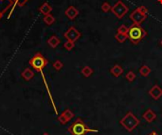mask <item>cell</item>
<instances>
[{"label":"cell","instance_id":"obj_17","mask_svg":"<svg viewBox=\"0 0 162 135\" xmlns=\"http://www.w3.org/2000/svg\"><path fill=\"white\" fill-rule=\"evenodd\" d=\"M29 1V0H14V5H13V8H12V9H10V13H9V18L12 16V14H13V13H14V9H15V7L16 6H19V7H23V6H25L26 5V3Z\"/></svg>","mask_w":162,"mask_h":135},{"label":"cell","instance_id":"obj_7","mask_svg":"<svg viewBox=\"0 0 162 135\" xmlns=\"http://www.w3.org/2000/svg\"><path fill=\"white\" fill-rule=\"evenodd\" d=\"M64 38H66L67 40L68 41H71L73 43H75L76 41H78L81 37V32L76 28H74V27H70L67 32L64 34Z\"/></svg>","mask_w":162,"mask_h":135},{"label":"cell","instance_id":"obj_2","mask_svg":"<svg viewBox=\"0 0 162 135\" xmlns=\"http://www.w3.org/2000/svg\"><path fill=\"white\" fill-rule=\"evenodd\" d=\"M146 35H147V32L144 30L142 27H140V25L133 24L131 27L128 28L127 37L135 44L138 43L143 38L146 37Z\"/></svg>","mask_w":162,"mask_h":135},{"label":"cell","instance_id":"obj_19","mask_svg":"<svg viewBox=\"0 0 162 135\" xmlns=\"http://www.w3.org/2000/svg\"><path fill=\"white\" fill-rule=\"evenodd\" d=\"M81 73H82V75L83 76V77H89L92 74H93V69L91 68L90 66H84L83 68L82 69V71H81Z\"/></svg>","mask_w":162,"mask_h":135},{"label":"cell","instance_id":"obj_3","mask_svg":"<svg viewBox=\"0 0 162 135\" xmlns=\"http://www.w3.org/2000/svg\"><path fill=\"white\" fill-rule=\"evenodd\" d=\"M120 123L126 130L132 131L139 125V120L132 114L131 111H129V112H127V114L120 121Z\"/></svg>","mask_w":162,"mask_h":135},{"label":"cell","instance_id":"obj_12","mask_svg":"<svg viewBox=\"0 0 162 135\" xmlns=\"http://www.w3.org/2000/svg\"><path fill=\"white\" fill-rule=\"evenodd\" d=\"M142 117H143V119H144L145 121H147L148 123H152V122L156 118V114H155V111H154L153 110L149 109V110H147V111L144 112L143 115H142Z\"/></svg>","mask_w":162,"mask_h":135},{"label":"cell","instance_id":"obj_11","mask_svg":"<svg viewBox=\"0 0 162 135\" xmlns=\"http://www.w3.org/2000/svg\"><path fill=\"white\" fill-rule=\"evenodd\" d=\"M13 5L14 0H0V12L4 14L10 8H13Z\"/></svg>","mask_w":162,"mask_h":135},{"label":"cell","instance_id":"obj_26","mask_svg":"<svg viewBox=\"0 0 162 135\" xmlns=\"http://www.w3.org/2000/svg\"><path fill=\"white\" fill-rule=\"evenodd\" d=\"M127 31H128V28L124 25L121 26L120 28H118V32H120V33H126L127 34Z\"/></svg>","mask_w":162,"mask_h":135},{"label":"cell","instance_id":"obj_5","mask_svg":"<svg viewBox=\"0 0 162 135\" xmlns=\"http://www.w3.org/2000/svg\"><path fill=\"white\" fill-rule=\"evenodd\" d=\"M128 10H129V8L122 1H121V0H118L111 8V12L118 19H122L128 13Z\"/></svg>","mask_w":162,"mask_h":135},{"label":"cell","instance_id":"obj_18","mask_svg":"<svg viewBox=\"0 0 162 135\" xmlns=\"http://www.w3.org/2000/svg\"><path fill=\"white\" fill-rule=\"evenodd\" d=\"M44 22H45V24L48 25V26H51L54 24V22H55V18H54V16L51 14V13H48L47 15L44 16Z\"/></svg>","mask_w":162,"mask_h":135},{"label":"cell","instance_id":"obj_25","mask_svg":"<svg viewBox=\"0 0 162 135\" xmlns=\"http://www.w3.org/2000/svg\"><path fill=\"white\" fill-rule=\"evenodd\" d=\"M102 12H104V13H108L109 10H111V6H110V4L108 3V2H104V3H102Z\"/></svg>","mask_w":162,"mask_h":135},{"label":"cell","instance_id":"obj_28","mask_svg":"<svg viewBox=\"0 0 162 135\" xmlns=\"http://www.w3.org/2000/svg\"><path fill=\"white\" fill-rule=\"evenodd\" d=\"M2 16H3V13H2L1 12H0V19H1V18H2Z\"/></svg>","mask_w":162,"mask_h":135},{"label":"cell","instance_id":"obj_9","mask_svg":"<svg viewBox=\"0 0 162 135\" xmlns=\"http://www.w3.org/2000/svg\"><path fill=\"white\" fill-rule=\"evenodd\" d=\"M149 95L152 96L155 100H157L162 96V89L158 85H155L150 89Z\"/></svg>","mask_w":162,"mask_h":135},{"label":"cell","instance_id":"obj_31","mask_svg":"<svg viewBox=\"0 0 162 135\" xmlns=\"http://www.w3.org/2000/svg\"><path fill=\"white\" fill-rule=\"evenodd\" d=\"M160 43H161V46H162V41H161V42H160Z\"/></svg>","mask_w":162,"mask_h":135},{"label":"cell","instance_id":"obj_16","mask_svg":"<svg viewBox=\"0 0 162 135\" xmlns=\"http://www.w3.org/2000/svg\"><path fill=\"white\" fill-rule=\"evenodd\" d=\"M110 72H111V74H112L114 77H120V76L122 74L123 69H122V67L121 65H118V64H115V65L112 67V68H111Z\"/></svg>","mask_w":162,"mask_h":135},{"label":"cell","instance_id":"obj_30","mask_svg":"<svg viewBox=\"0 0 162 135\" xmlns=\"http://www.w3.org/2000/svg\"><path fill=\"white\" fill-rule=\"evenodd\" d=\"M158 2H159L160 4H162V0H158Z\"/></svg>","mask_w":162,"mask_h":135},{"label":"cell","instance_id":"obj_10","mask_svg":"<svg viewBox=\"0 0 162 135\" xmlns=\"http://www.w3.org/2000/svg\"><path fill=\"white\" fill-rule=\"evenodd\" d=\"M64 14H66V16L70 19V20H74L75 18H76L78 15H79V10L75 8L74 6H69L67 9L66 12H64Z\"/></svg>","mask_w":162,"mask_h":135},{"label":"cell","instance_id":"obj_24","mask_svg":"<svg viewBox=\"0 0 162 135\" xmlns=\"http://www.w3.org/2000/svg\"><path fill=\"white\" fill-rule=\"evenodd\" d=\"M74 47H75V43H73L71 41H68V40H67V42L64 43V47L68 51L72 50L74 48Z\"/></svg>","mask_w":162,"mask_h":135},{"label":"cell","instance_id":"obj_22","mask_svg":"<svg viewBox=\"0 0 162 135\" xmlns=\"http://www.w3.org/2000/svg\"><path fill=\"white\" fill-rule=\"evenodd\" d=\"M136 74L133 72V71H129L127 74H126V76H125V77H126V80L129 81V82H132V81H134L135 80H136Z\"/></svg>","mask_w":162,"mask_h":135},{"label":"cell","instance_id":"obj_14","mask_svg":"<svg viewBox=\"0 0 162 135\" xmlns=\"http://www.w3.org/2000/svg\"><path fill=\"white\" fill-rule=\"evenodd\" d=\"M21 76H22V77L24 78L25 81H29L30 80H32L34 77V73L33 71H32L30 68H25L24 71L22 72V74H21Z\"/></svg>","mask_w":162,"mask_h":135},{"label":"cell","instance_id":"obj_21","mask_svg":"<svg viewBox=\"0 0 162 135\" xmlns=\"http://www.w3.org/2000/svg\"><path fill=\"white\" fill-rule=\"evenodd\" d=\"M115 38L118 43H124L126 41V39H128L126 33H120V32H118L115 35Z\"/></svg>","mask_w":162,"mask_h":135},{"label":"cell","instance_id":"obj_23","mask_svg":"<svg viewBox=\"0 0 162 135\" xmlns=\"http://www.w3.org/2000/svg\"><path fill=\"white\" fill-rule=\"evenodd\" d=\"M53 68L55 69L56 71H60L63 67H64V63L61 62V61H59V60H57V61H55L53 62Z\"/></svg>","mask_w":162,"mask_h":135},{"label":"cell","instance_id":"obj_29","mask_svg":"<svg viewBox=\"0 0 162 135\" xmlns=\"http://www.w3.org/2000/svg\"><path fill=\"white\" fill-rule=\"evenodd\" d=\"M42 135H49V134H48V133H47V132H45V133H43Z\"/></svg>","mask_w":162,"mask_h":135},{"label":"cell","instance_id":"obj_15","mask_svg":"<svg viewBox=\"0 0 162 135\" xmlns=\"http://www.w3.org/2000/svg\"><path fill=\"white\" fill-rule=\"evenodd\" d=\"M60 43H61L60 39H59L57 36H55V35L51 36V37L48 40V46H49L51 48H56V47L59 46V44H60Z\"/></svg>","mask_w":162,"mask_h":135},{"label":"cell","instance_id":"obj_13","mask_svg":"<svg viewBox=\"0 0 162 135\" xmlns=\"http://www.w3.org/2000/svg\"><path fill=\"white\" fill-rule=\"evenodd\" d=\"M51 10H52V8H51V6H50L48 2L43 3V4L39 7V12H40L42 14H44V15H47V14L50 13Z\"/></svg>","mask_w":162,"mask_h":135},{"label":"cell","instance_id":"obj_8","mask_svg":"<svg viewBox=\"0 0 162 135\" xmlns=\"http://www.w3.org/2000/svg\"><path fill=\"white\" fill-rule=\"evenodd\" d=\"M73 117H74V114L69 109H67L58 116V121L60 122V124H62V125H66V124L69 122Z\"/></svg>","mask_w":162,"mask_h":135},{"label":"cell","instance_id":"obj_27","mask_svg":"<svg viewBox=\"0 0 162 135\" xmlns=\"http://www.w3.org/2000/svg\"><path fill=\"white\" fill-rule=\"evenodd\" d=\"M149 135H158V134H157V133H156V131H153V132H151V133H150Z\"/></svg>","mask_w":162,"mask_h":135},{"label":"cell","instance_id":"obj_6","mask_svg":"<svg viewBox=\"0 0 162 135\" xmlns=\"http://www.w3.org/2000/svg\"><path fill=\"white\" fill-rule=\"evenodd\" d=\"M147 18V14L142 13L138 8L136 9L130 15V19L133 21V23L136 25H140L142 22Z\"/></svg>","mask_w":162,"mask_h":135},{"label":"cell","instance_id":"obj_1","mask_svg":"<svg viewBox=\"0 0 162 135\" xmlns=\"http://www.w3.org/2000/svg\"><path fill=\"white\" fill-rule=\"evenodd\" d=\"M68 130L71 135H85L88 132H99L98 129H90L89 127L86 126V124L80 117H78L71 124Z\"/></svg>","mask_w":162,"mask_h":135},{"label":"cell","instance_id":"obj_20","mask_svg":"<svg viewBox=\"0 0 162 135\" xmlns=\"http://www.w3.org/2000/svg\"><path fill=\"white\" fill-rule=\"evenodd\" d=\"M151 73V68L147 65H142L139 68V74L142 77H148Z\"/></svg>","mask_w":162,"mask_h":135},{"label":"cell","instance_id":"obj_4","mask_svg":"<svg viewBox=\"0 0 162 135\" xmlns=\"http://www.w3.org/2000/svg\"><path fill=\"white\" fill-rule=\"evenodd\" d=\"M29 65L37 72H41L48 65V60L41 53H36L33 57L29 60Z\"/></svg>","mask_w":162,"mask_h":135}]
</instances>
